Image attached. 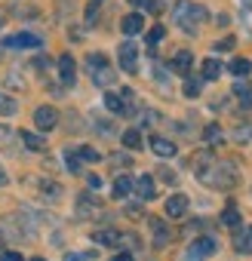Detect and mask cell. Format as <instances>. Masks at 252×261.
I'll list each match as a JSON object with an SVG mask.
<instances>
[{"label": "cell", "mask_w": 252, "mask_h": 261, "mask_svg": "<svg viewBox=\"0 0 252 261\" xmlns=\"http://www.w3.org/2000/svg\"><path fill=\"white\" fill-rule=\"evenodd\" d=\"M197 178H200L206 188H212V191H231V188H237V181H240L237 166H234L231 160H215V157L197 172Z\"/></svg>", "instance_id": "cell-1"}, {"label": "cell", "mask_w": 252, "mask_h": 261, "mask_svg": "<svg viewBox=\"0 0 252 261\" xmlns=\"http://www.w3.org/2000/svg\"><path fill=\"white\" fill-rule=\"evenodd\" d=\"M172 19H175V25H179L182 31L197 34L200 25L209 19V10H206L203 4H194V0H179V4L172 7Z\"/></svg>", "instance_id": "cell-2"}, {"label": "cell", "mask_w": 252, "mask_h": 261, "mask_svg": "<svg viewBox=\"0 0 252 261\" xmlns=\"http://www.w3.org/2000/svg\"><path fill=\"white\" fill-rule=\"evenodd\" d=\"M86 74H89L92 83L102 86V89H108V86L114 83V68L108 65L105 53H89V56H86Z\"/></svg>", "instance_id": "cell-3"}, {"label": "cell", "mask_w": 252, "mask_h": 261, "mask_svg": "<svg viewBox=\"0 0 252 261\" xmlns=\"http://www.w3.org/2000/svg\"><path fill=\"white\" fill-rule=\"evenodd\" d=\"M215 249H218L215 237H200V240H194V243L188 246V252H185V261H203V258L215 255Z\"/></svg>", "instance_id": "cell-4"}, {"label": "cell", "mask_w": 252, "mask_h": 261, "mask_svg": "<svg viewBox=\"0 0 252 261\" xmlns=\"http://www.w3.org/2000/svg\"><path fill=\"white\" fill-rule=\"evenodd\" d=\"M4 46L7 49H37V46H43V37L40 34H31V31H19V34L7 37Z\"/></svg>", "instance_id": "cell-5"}, {"label": "cell", "mask_w": 252, "mask_h": 261, "mask_svg": "<svg viewBox=\"0 0 252 261\" xmlns=\"http://www.w3.org/2000/svg\"><path fill=\"white\" fill-rule=\"evenodd\" d=\"M34 126L40 129V133H53V129L59 126V111L49 108V105L37 108V111H34Z\"/></svg>", "instance_id": "cell-6"}, {"label": "cell", "mask_w": 252, "mask_h": 261, "mask_svg": "<svg viewBox=\"0 0 252 261\" xmlns=\"http://www.w3.org/2000/svg\"><path fill=\"white\" fill-rule=\"evenodd\" d=\"M117 56H120V68L126 74H136V68H139V49H136V43H130V40L120 43Z\"/></svg>", "instance_id": "cell-7"}, {"label": "cell", "mask_w": 252, "mask_h": 261, "mask_svg": "<svg viewBox=\"0 0 252 261\" xmlns=\"http://www.w3.org/2000/svg\"><path fill=\"white\" fill-rule=\"evenodd\" d=\"M234 95L240 98V108H243V111H252V80L237 77V80H234Z\"/></svg>", "instance_id": "cell-8"}, {"label": "cell", "mask_w": 252, "mask_h": 261, "mask_svg": "<svg viewBox=\"0 0 252 261\" xmlns=\"http://www.w3.org/2000/svg\"><path fill=\"white\" fill-rule=\"evenodd\" d=\"M59 80L65 86H74V80H77V65H74V56H68V53L59 59Z\"/></svg>", "instance_id": "cell-9"}, {"label": "cell", "mask_w": 252, "mask_h": 261, "mask_svg": "<svg viewBox=\"0 0 252 261\" xmlns=\"http://www.w3.org/2000/svg\"><path fill=\"white\" fill-rule=\"evenodd\" d=\"M133 191H136V197H139L142 203L154 200V194H157V188H154V178H151V175H139V178L133 181Z\"/></svg>", "instance_id": "cell-10"}, {"label": "cell", "mask_w": 252, "mask_h": 261, "mask_svg": "<svg viewBox=\"0 0 252 261\" xmlns=\"http://www.w3.org/2000/svg\"><path fill=\"white\" fill-rule=\"evenodd\" d=\"M234 249H237L240 255H252V224L234 230Z\"/></svg>", "instance_id": "cell-11"}, {"label": "cell", "mask_w": 252, "mask_h": 261, "mask_svg": "<svg viewBox=\"0 0 252 261\" xmlns=\"http://www.w3.org/2000/svg\"><path fill=\"white\" fill-rule=\"evenodd\" d=\"M120 31H123V34H130V37L142 34V31H145V16H142V13H130V16L120 22Z\"/></svg>", "instance_id": "cell-12"}, {"label": "cell", "mask_w": 252, "mask_h": 261, "mask_svg": "<svg viewBox=\"0 0 252 261\" xmlns=\"http://www.w3.org/2000/svg\"><path fill=\"white\" fill-rule=\"evenodd\" d=\"M191 68H194V53L179 49V53L172 56V71H175V74H182V77H188V74H191Z\"/></svg>", "instance_id": "cell-13"}, {"label": "cell", "mask_w": 252, "mask_h": 261, "mask_svg": "<svg viewBox=\"0 0 252 261\" xmlns=\"http://www.w3.org/2000/svg\"><path fill=\"white\" fill-rule=\"evenodd\" d=\"M37 191H40V197L49 200V203H56V200L62 197V185L53 181V178H37Z\"/></svg>", "instance_id": "cell-14"}, {"label": "cell", "mask_w": 252, "mask_h": 261, "mask_svg": "<svg viewBox=\"0 0 252 261\" xmlns=\"http://www.w3.org/2000/svg\"><path fill=\"white\" fill-rule=\"evenodd\" d=\"M188 212V197L185 194H172L169 200H166V215L169 218H182Z\"/></svg>", "instance_id": "cell-15"}, {"label": "cell", "mask_w": 252, "mask_h": 261, "mask_svg": "<svg viewBox=\"0 0 252 261\" xmlns=\"http://www.w3.org/2000/svg\"><path fill=\"white\" fill-rule=\"evenodd\" d=\"M77 215H80V218H92V215H98V203H95V197L80 194V197H77Z\"/></svg>", "instance_id": "cell-16"}, {"label": "cell", "mask_w": 252, "mask_h": 261, "mask_svg": "<svg viewBox=\"0 0 252 261\" xmlns=\"http://www.w3.org/2000/svg\"><path fill=\"white\" fill-rule=\"evenodd\" d=\"M151 151H154L157 157H175V151H179V148H175L169 139H160V136H154V139H151Z\"/></svg>", "instance_id": "cell-17"}, {"label": "cell", "mask_w": 252, "mask_h": 261, "mask_svg": "<svg viewBox=\"0 0 252 261\" xmlns=\"http://www.w3.org/2000/svg\"><path fill=\"white\" fill-rule=\"evenodd\" d=\"M148 224H151V230H154V246H166V243H169V227H166L160 218H151Z\"/></svg>", "instance_id": "cell-18"}, {"label": "cell", "mask_w": 252, "mask_h": 261, "mask_svg": "<svg viewBox=\"0 0 252 261\" xmlns=\"http://www.w3.org/2000/svg\"><path fill=\"white\" fill-rule=\"evenodd\" d=\"M22 145L28 148V151H46V139L43 136H34V133H22Z\"/></svg>", "instance_id": "cell-19"}, {"label": "cell", "mask_w": 252, "mask_h": 261, "mask_svg": "<svg viewBox=\"0 0 252 261\" xmlns=\"http://www.w3.org/2000/svg\"><path fill=\"white\" fill-rule=\"evenodd\" d=\"M130 191H133V178H130V175H117V181H114V197L123 200V197H130Z\"/></svg>", "instance_id": "cell-20"}, {"label": "cell", "mask_w": 252, "mask_h": 261, "mask_svg": "<svg viewBox=\"0 0 252 261\" xmlns=\"http://www.w3.org/2000/svg\"><path fill=\"white\" fill-rule=\"evenodd\" d=\"M221 224H224V227H231V230H237V227L243 224V218H240L237 206H228V209L221 212Z\"/></svg>", "instance_id": "cell-21"}, {"label": "cell", "mask_w": 252, "mask_h": 261, "mask_svg": "<svg viewBox=\"0 0 252 261\" xmlns=\"http://www.w3.org/2000/svg\"><path fill=\"white\" fill-rule=\"evenodd\" d=\"M92 243H98V246H117L120 243V233L117 230H95L92 233Z\"/></svg>", "instance_id": "cell-22"}, {"label": "cell", "mask_w": 252, "mask_h": 261, "mask_svg": "<svg viewBox=\"0 0 252 261\" xmlns=\"http://www.w3.org/2000/svg\"><path fill=\"white\" fill-rule=\"evenodd\" d=\"M228 71H231L234 77H246V74L252 71V62H249V59H231Z\"/></svg>", "instance_id": "cell-23"}, {"label": "cell", "mask_w": 252, "mask_h": 261, "mask_svg": "<svg viewBox=\"0 0 252 261\" xmlns=\"http://www.w3.org/2000/svg\"><path fill=\"white\" fill-rule=\"evenodd\" d=\"M130 4H133L136 10H145V13H154V16L163 13V4H160V0H130Z\"/></svg>", "instance_id": "cell-24"}, {"label": "cell", "mask_w": 252, "mask_h": 261, "mask_svg": "<svg viewBox=\"0 0 252 261\" xmlns=\"http://www.w3.org/2000/svg\"><path fill=\"white\" fill-rule=\"evenodd\" d=\"M120 98H123V114H126V117H133V114L139 111V105H136V92H133V89H123Z\"/></svg>", "instance_id": "cell-25"}, {"label": "cell", "mask_w": 252, "mask_h": 261, "mask_svg": "<svg viewBox=\"0 0 252 261\" xmlns=\"http://www.w3.org/2000/svg\"><path fill=\"white\" fill-rule=\"evenodd\" d=\"M221 74V62L218 59H206L203 62V80H218Z\"/></svg>", "instance_id": "cell-26"}, {"label": "cell", "mask_w": 252, "mask_h": 261, "mask_svg": "<svg viewBox=\"0 0 252 261\" xmlns=\"http://www.w3.org/2000/svg\"><path fill=\"white\" fill-rule=\"evenodd\" d=\"M200 89H203V77H191V74H188V77H185V95H188V98H197Z\"/></svg>", "instance_id": "cell-27"}, {"label": "cell", "mask_w": 252, "mask_h": 261, "mask_svg": "<svg viewBox=\"0 0 252 261\" xmlns=\"http://www.w3.org/2000/svg\"><path fill=\"white\" fill-rule=\"evenodd\" d=\"M123 145L130 151H139L142 148V133H139V129H126V133H123Z\"/></svg>", "instance_id": "cell-28"}, {"label": "cell", "mask_w": 252, "mask_h": 261, "mask_svg": "<svg viewBox=\"0 0 252 261\" xmlns=\"http://www.w3.org/2000/svg\"><path fill=\"white\" fill-rule=\"evenodd\" d=\"M203 139H206L209 145H221V142H224V136H221V129H218V123H209V126L203 129Z\"/></svg>", "instance_id": "cell-29"}, {"label": "cell", "mask_w": 252, "mask_h": 261, "mask_svg": "<svg viewBox=\"0 0 252 261\" xmlns=\"http://www.w3.org/2000/svg\"><path fill=\"white\" fill-rule=\"evenodd\" d=\"M62 157H65L68 172H71V175H77V172H80V157H77V151H74V148H68V151H62Z\"/></svg>", "instance_id": "cell-30"}, {"label": "cell", "mask_w": 252, "mask_h": 261, "mask_svg": "<svg viewBox=\"0 0 252 261\" xmlns=\"http://www.w3.org/2000/svg\"><path fill=\"white\" fill-rule=\"evenodd\" d=\"M105 108H108L111 114H123V98H120L117 92H108V95H105Z\"/></svg>", "instance_id": "cell-31"}, {"label": "cell", "mask_w": 252, "mask_h": 261, "mask_svg": "<svg viewBox=\"0 0 252 261\" xmlns=\"http://www.w3.org/2000/svg\"><path fill=\"white\" fill-rule=\"evenodd\" d=\"M74 151H77L80 163H98V160H102V154H98V151H92V148H74Z\"/></svg>", "instance_id": "cell-32"}, {"label": "cell", "mask_w": 252, "mask_h": 261, "mask_svg": "<svg viewBox=\"0 0 252 261\" xmlns=\"http://www.w3.org/2000/svg\"><path fill=\"white\" fill-rule=\"evenodd\" d=\"M252 139V123H240L234 129V142H249Z\"/></svg>", "instance_id": "cell-33"}, {"label": "cell", "mask_w": 252, "mask_h": 261, "mask_svg": "<svg viewBox=\"0 0 252 261\" xmlns=\"http://www.w3.org/2000/svg\"><path fill=\"white\" fill-rule=\"evenodd\" d=\"M163 37H166V28H163V25H154V28L148 31V46H157Z\"/></svg>", "instance_id": "cell-34"}, {"label": "cell", "mask_w": 252, "mask_h": 261, "mask_svg": "<svg viewBox=\"0 0 252 261\" xmlns=\"http://www.w3.org/2000/svg\"><path fill=\"white\" fill-rule=\"evenodd\" d=\"M0 114H4V117L16 114V101H13L10 95H4V92H0Z\"/></svg>", "instance_id": "cell-35"}, {"label": "cell", "mask_w": 252, "mask_h": 261, "mask_svg": "<svg viewBox=\"0 0 252 261\" xmlns=\"http://www.w3.org/2000/svg\"><path fill=\"white\" fill-rule=\"evenodd\" d=\"M157 175H160V181H166V185H175V181H179V175H175L172 169H166V166H160Z\"/></svg>", "instance_id": "cell-36"}, {"label": "cell", "mask_w": 252, "mask_h": 261, "mask_svg": "<svg viewBox=\"0 0 252 261\" xmlns=\"http://www.w3.org/2000/svg\"><path fill=\"white\" fill-rule=\"evenodd\" d=\"M95 19H98V0L89 4V10H86V25H95Z\"/></svg>", "instance_id": "cell-37"}, {"label": "cell", "mask_w": 252, "mask_h": 261, "mask_svg": "<svg viewBox=\"0 0 252 261\" xmlns=\"http://www.w3.org/2000/svg\"><path fill=\"white\" fill-rule=\"evenodd\" d=\"M224 49H234V37H224L215 43V53H224Z\"/></svg>", "instance_id": "cell-38"}, {"label": "cell", "mask_w": 252, "mask_h": 261, "mask_svg": "<svg viewBox=\"0 0 252 261\" xmlns=\"http://www.w3.org/2000/svg\"><path fill=\"white\" fill-rule=\"evenodd\" d=\"M0 261H25L22 252H0Z\"/></svg>", "instance_id": "cell-39"}, {"label": "cell", "mask_w": 252, "mask_h": 261, "mask_svg": "<svg viewBox=\"0 0 252 261\" xmlns=\"http://www.w3.org/2000/svg\"><path fill=\"white\" fill-rule=\"evenodd\" d=\"M111 261H136V258H133V252H120V255H114Z\"/></svg>", "instance_id": "cell-40"}, {"label": "cell", "mask_w": 252, "mask_h": 261, "mask_svg": "<svg viewBox=\"0 0 252 261\" xmlns=\"http://www.w3.org/2000/svg\"><path fill=\"white\" fill-rule=\"evenodd\" d=\"M89 188L98 191V188H102V178H98V175H89Z\"/></svg>", "instance_id": "cell-41"}, {"label": "cell", "mask_w": 252, "mask_h": 261, "mask_svg": "<svg viewBox=\"0 0 252 261\" xmlns=\"http://www.w3.org/2000/svg\"><path fill=\"white\" fill-rule=\"evenodd\" d=\"M65 261H86V258H83V255H77V252H68V255H65Z\"/></svg>", "instance_id": "cell-42"}, {"label": "cell", "mask_w": 252, "mask_h": 261, "mask_svg": "<svg viewBox=\"0 0 252 261\" xmlns=\"http://www.w3.org/2000/svg\"><path fill=\"white\" fill-rule=\"evenodd\" d=\"M243 7H246V10H252V0H243Z\"/></svg>", "instance_id": "cell-43"}, {"label": "cell", "mask_w": 252, "mask_h": 261, "mask_svg": "<svg viewBox=\"0 0 252 261\" xmlns=\"http://www.w3.org/2000/svg\"><path fill=\"white\" fill-rule=\"evenodd\" d=\"M31 261H46V258H31Z\"/></svg>", "instance_id": "cell-44"}, {"label": "cell", "mask_w": 252, "mask_h": 261, "mask_svg": "<svg viewBox=\"0 0 252 261\" xmlns=\"http://www.w3.org/2000/svg\"><path fill=\"white\" fill-rule=\"evenodd\" d=\"M0 249H4V237H0Z\"/></svg>", "instance_id": "cell-45"}, {"label": "cell", "mask_w": 252, "mask_h": 261, "mask_svg": "<svg viewBox=\"0 0 252 261\" xmlns=\"http://www.w3.org/2000/svg\"><path fill=\"white\" fill-rule=\"evenodd\" d=\"M0 25H4V16H0Z\"/></svg>", "instance_id": "cell-46"}]
</instances>
